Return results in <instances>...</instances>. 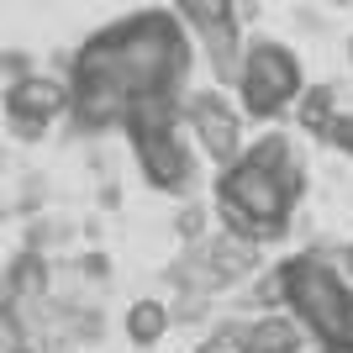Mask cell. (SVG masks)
<instances>
[{
  "label": "cell",
  "mask_w": 353,
  "mask_h": 353,
  "mask_svg": "<svg viewBox=\"0 0 353 353\" xmlns=\"http://www.w3.org/2000/svg\"><path fill=\"white\" fill-rule=\"evenodd\" d=\"M190 79V43L169 11L111 21L74 53V121L85 132L121 127L143 95H179Z\"/></svg>",
  "instance_id": "obj_1"
},
{
  "label": "cell",
  "mask_w": 353,
  "mask_h": 353,
  "mask_svg": "<svg viewBox=\"0 0 353 353\" xmlns=\"http://www.w3.org/2000/svg\"><path fill=\"white\" fill-rule=\"evenodd\" d=\"M306 190V163L295 159L290 169H259V163L237 159L216 179V216L243 237L274 243L295 211V195Z\"/></svg>",
  "instance_id": "obj_2"
},
{
  "label": "cell",
  "mask_w": 353,
  "mask_h": 353,
  "mask_svg": "<svg viewBox=\"0 0 353 353\" xmlns=\"http://www.w3.org/2000/svg\"><path fill=\"white\" fill-rule=\"evenodd\" d=\"M127 137H132L137 169L153 190L185 195L195 179V159L185 137H179V95H143V101L127 111Z\"/></svg>",
  "instance_id": "obj_3"
},
{
  "label": "cell",
  "mask_w": 353,
  "mask_h": 353,
  "mask_svg": "<svg viewBox=\"0 0 353 353\" xmlns=\"http://www.w3.org/2000/svg\"><path fill=\"white\" fill-rule=\"evenodd\" d=\"M285 301L290 311L306 322L311 338L322 343H353V290L322 253H301L280 269Z\"/></svg>",
  "instance_id": "obj_4"
},
{
  "label": "cell",
  "mask_w": 353,
  "mask_h": 353,
  "mask_svg": "<svg viewBox=\"0 0 353 353\" xmlns=\"http://www.w3.org/2000/svg\"><path fill=\"white\" fill-rule=\"evenodd\" d=\"M237 90H243V111H248V117H259V121L280 117L285 105H295V95L306 90V79H301V59H295L285 43L259 37V43H248V53H243Z\"/></svg>",
  "instance_id": "obj_5"
},
{
  "label": "cell",
  "mask_w": 353,
  "mask_h": 353,
  "mask_svg": "<svg viewBox=\"0 0 353 353\" xmlns=\"http://www.w3.org/2000/svg\"><path fill=\"white\" fill-rule=\"evenodd\" d=\"M0 111H6L11 137L37 143V137L53 132V121H59L63 111H74V90L63 85V79H53V74H32L27 69V74H16L11 85H6Z\"/></svg>",
  "instance_id": "obj_6"
},
{
  "label": "cell",
  "mask_w": 353,
  "mask_h": 353,
  "mask_svg": "<svg viewBox=\"0 0 353 353\" xmlns=\"http://www.w3.org/2000/svg\"><path fill=\"white\" fill-rule=\"evenodd\" d=\"M185 121H190L201 153L216 159L221 169L243 159V111H237L221 90H195V95H185Z\"/></svg>",
  "instance_id": "obj_7"
},
{
  "label": "cell",
  "mask_w": 353,
  "mask_h": 353,
  "mask_svg": "<svg viewBox=\"0 0 353 353\" xmlns=\"http://www.w3.org/2000/svg\"><path fill=\"white\" fill-rule=\"evenodd\" d=\"M195 259L206 264L211 285L227 290V285H237L243 274H253V264H259V237H243V232H232V227H221V232L195 243Z\"/></svg>",
  "instance_id": "obj_8"
},
{
  "label": "cell",
  "mask_w": 353,
  "mask_h": 353,
  "mask_svg": "<svg viewBox=\"0 0 353 353\" xmlns=\"http://www.w3.org/2000/svg\"><path fill=\"white\" fill-rule=\"evenodd\" d=\"M201 48H206V63H211V74H216L221 85H237V74H243V53H248V43L237 37V21L201 27Z\"/></svg>",
  "instance_id": "obj_9"
},
{
  "label": "cell",
  "mask_w": 353,
  "mask_h": 353,
  "mask_svg": "<svg viewBox=\"0 0 353 353\" xmlns=\"http://www.w3.org/2000/svg\"><path fill=\"white\" fill-rule=\"evenodd\" d=\"M301 343H306L301 316H259L248 327V353H295Z\"/></svg>",
  "instance_id": "obj_10"
},
{
  "label": "cell",
  "mask_w": 353,
  "mask_h": 353,
  "mask_svg": "<svg viewBox=\"0 0 353 353\" xmlns=\"http://www.w3.org/2000/svg\"><path fill=\"white\" fill-rule=\"evenodd\" d=\"M169 322H174V311L163 306V301H132V306H127V338H132L137 348H153V343L169 332Z\"/></svg>",
  "instance_id": "obj_11"
},
{
  "label": "cell",
  "mask_w": 353,
  "mask_h": 353,
  "mask_svg": "<svg viewBox=\"0 0 353 353\" xmlns=\"http://www.w3.org/2000/svg\"><path fill=\"white\" fill-rule=\"evenodd\" d=\"M332 105H338V90H332V85H311V90H301V95H295V121H301L306 132L322 137L327 127H332V117H338Z\"/></svg>",
  "instance_id": "obj_12"
},
{
  "label": "cell",
  "mask_w": 353,
  "mask_h": 353,
  "mask_svg": "<svg viewBox=\"0 0 353 353\" xmlns=\"http://www.w3.org/2000/svg\"><path fill=\"white\" fill-rule=\"evenodd\" d=\"M174 11L201 32V27H216V21H232L237 0H174Z\"/></svg>",
  "instance_id": "obj_13"
},
{
  "label": "cell",
  "mask_w": 353,
  "mask_h": 353,
  "mask_svg": "<svg viewBox=\"0 0 353 353\" xmlns=\"http://www.w3.org/2000/svg\"><path fill=\"white\" fill-rule=\"evenodd\" d=\"M195 353H248V327H221V332H211Z\"/></svg>",
  "instance_id": "obj_14"
},
{
  "label": "cell",
  "mask_w": 353,
  "mask_h": 353,
  "mask_svg": "<svg viewBox=\"0 0 353 353\" xmlns=\"http://www.w3.org/2000/svg\"><path fill=\"white\" fill-rule=\"evenodd\" d=\"M322 137L338 148V153H348V159H353V111H338V117H332V127H327Z\"/></svg>",
  "instance_id": "obj_15"
},
{
  "label": "cell",
  "mask_w": 353,
  "mask_h": 353,
  "mask_svg": "<svg viewBox=\"0 0 353 353\" xmlns=\"http://www.w3.org/2000/svg\"><path fill=\"white\" fill-rule=\"evenodd\" d=\"M174 227H179V237H190V243H201V227H206V211H201V206H185V211H179V221H174Z\"/></svg>",
  "instance_id": "obj_16"
},
{
  "label": "cell",
  "mask_w": 353,
  "mask_h": 353,
  "mask_svg": "<svg viewBox=\"0 0 353 353\" xmlns=\"http://www.w3.org/2000/svg\"><path fill=\"white\" fill-rule=\"evenodd\" d=\"M322 353H353V343H327Z\"/></svg>",
  "instance_id": "obj_17"
},
{
  "label": "cell",
  "mask_w": 353,
  "mask_h": 353,
  "mask_svg": "<svg viewBox=\"0 0 353 353\" xmlns=\"http://www.w3.org/2000/svg\"><path fill=\"white\" fill-rule=\"evenodd\" d=\"M343 269H348V280H353V243L343 248Z\"/></svg>",
  "instance_id": "obj_18"
},
{
  "label": "cell",
  "mask_w": 353,
  "mask_h": 353,
  "mask_svg": "<svg viewBox=\"0 0 353 353\" xmlns=\"http://www.w3.org/2000/svg\"><path fill=\"white\" fill-rule=\"evenodd\" d=\"M322 6H353V0H322Z\"/></svg>",
  "instance_id": "obj_19"
},
{
  "label": "cell",
  "mask_w": 353,
  "mask_h": 353,
  "mask_svg": "<svg viewBox=\"0 0 353 353\" xmlns=\"http://www.w3.org/2000/svg\"><path fill=\"white\" fill-rule=\"evenodd\" d=\"M0 174H6V148H0Z\"/></svg>",
  "instance_id": "obj_20"
},
{
  "label": "cell",
  "mask_w": 353,
  "mask_h": 353,
  "mask_svg": "<svg viewBox=\"0 0 353 353\" xmlns=\"http://www.w3.org/2000/svg\"><path fill=\"white\" fill-rule=\"evenodd\" d=\"M348 63H353V37H348Z\"/></svg>",
  "instance_id": "obj_21"
},
{
  "label": "cell",
  "mask_w": 353,
  "mask_h": 353,
  "mask_svg": "<svg viewBox=\"0 0 353 353\" xmlns=\"http://www.w3.org/2000/svg\"><path fill=\"white\" fill-rule=\"evenodd\" d=\"M11 353H32V348H11Z\"/></svg>",
  "instance_id": "obj_22"
}]
</instances>
